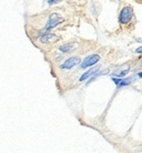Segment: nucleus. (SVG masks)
Here are the masks:
<instances>
[{
	"mask_svg": "<svg viewBox=\"0 0 142 153\" xmlns=\"http://www.w3.org/2000/svg\"><path fill=\"white\" fill-rule=\"evenodd\" d=\"M63 22V18L61 16H59L58 13H51L48 19V22L46 25V30H50V29H54L59 25V23Z\"/></svg>",
	"mask_w": 142,
	"mask_h": 153,
	"instance_id": "obj_2",
	"label": "nucleus"
},
{
	"mask_svg": "<svg viewBox=\"0 0 142 153\" xmlns=\"http://www.w3.org/2000/svg\"><path fill=\"white\" fill-rule=\"evenodd\" d=\"M133 79H123V78H112V81L114 82L117 85H118V88H121V87H124V85H128V84H130L132 82Z\"/></svg>",
	"mask_w": 142,
	"mask_h": 153,
	"instance_id": "obj_7",
	"label": "nucleus"
},
{
	"mask_svg": "<svg viewBox=\"0 0 142 153\" xmlns=\"http://www.w3.org/2000/svg\"><path fill=\"white\" fill-rule=\"evenodd\" d=\"M80 61L81 60H80V58L79 57H71V58H69V59H67V60H65V61L60 65V69H62V70L72 69V68H74L76 65H79Z\"/></svg>",
	"mask_w": 142,
	"mask_h": 153,
	"instance_id": "obj_4",
	"label": "nucleus"
},
{
	"mask_svg": "<svg viewBox=\"0 0 142 153\" xmlns=\"http://www.w3.org/2000/svg\"><path fill=\"white\" fill-rule=\"evenodd\" d=\"M128 72H129V70H124V71H121V72L117 73V76H126V74H127Z\"/></svg>",
	"mask_w": 142,
	"mask_h": 153,
	"instance_id": "obj_10",
	"label": "nucleus"
},
{
	"mask_svg": "<svg viewBox=\"0 0 142 153\" xmlns=\"http://www.w3.org/2000/svg\"><path fill=\"white\" fill-rule=\"evenodd\" d=\"M73 48H74V46H73L72 43H65V45H62L59 48V50H60V52H62V53H69L70 51L73 50Z\"/></svg>",
	"mask_w": 142,
	"mask_h": 153,
	"instance_id": "obj_8",
	"label": "nucleus"
},
{
	"mask_svg": "<svg viewBox=\"0 0 142 153\" xmlns=\"http://www.w3.org/2000/svg\"><path fill=\"white\" fill-rule=\"evenodd\" d=\"M138 76H140V78H142V72H140V73H139Z\"/></svg>",
	"mask_w": 142,
	"mask_h": 153,
	"instance_id": "obj_12",
	"label": "nucleus"
},
{
	"mask_svg": "<svg viewBox=\"0 0 142 153\" xmlns=\"http://www.w3.org/2000/svg\"><path fill=\"white\" fill-rule=\"evenodd\" d=\"M99 67H98V68H92V69H90V70H88V71H87V72H85L83 73V74H82V76H80V79H79V81H80V82H83V81H85V80H88L89 78H91V76H93V74H96L97 72H98V71H99Z\"/></svg>",
	"mask_w": 142,
	"mask_h": 153,
	"instance_id": "obj_6",
	"label": "nucleus"
},
{
	"mask_svg": "<svg viewBox=\"0 0 142 153\" xmlns=\"http://www.w3.org/2000/svg\"><path fill=\"white\" fill-rule=\"evenodd\" d=\"M133 18V9L130 6H126L123 8L119 16V21L122 25H127L131 21V19Z\"/></svg>",
	"mask_w": 142,
	"mask_h": 153,
	"instance_id": "obj_1",
	"label": "nucleus"
},
{
	"mask_svg": "<svg viewBox=\"0 0 142 153\" xmlns=\"http://www.w3.org/2000/svg\"><path fill=\"white\" fill-rule=\"evenodd\" d=\"M59 40V37L54 33H43L40 37V42L41 43H49V42H57Z\"/></svg>",
	"mask_w": 142,
	"mask_h": 153,
	"instance_id": "obj_5",
	"label": "nucleus"
},
{
	"mask_svg": "<svg viewBox=\"0 0 142 153\" xmlns=\"http://www.w3.org/2000/svg\"><path fill=\"white\" fill-rule=\"evenodd\" d=\"M99 60H100V57L98 54H91V56L87 57L85 60L82 61V63L80 65V69H87L89 67H92V65H94L96 63H98Z\"/></svg>",
	"mask_w": 142,
	"mask_h": 153,
	"instance_id": "obj_3",
	"label": "nucleus"
},
{
	"mask_svg": "<svg viewBox=\"0 0 142 153\" xmlns=\"http://www.w3.org/2000/svg\"><path fill=\"white\" fill-rule=\"evenodd\" d=\"M135 53H142V46L139 47L138 49L135 50Z\"/></svg>",
	"mask_w": 142,
	"mask_h": 153,
	"instance_id": "obj_11",
	"label": "nucleus"
},
{
	"mask_svg": "<svg viewBox=\"0 0 142 153\" xmlns=\"http://www.w3.org/2000/svg\"><path fill=\"white\" fill-rule=\"evenodd\" d=\"M59 1H61V0H48V4H49V6H52V4H58Z\"/></svg>",
	"mask_w": 142,
	"mask_h": 153,
	"instance_id": "obj_9",
	"label": "nucleus"
}]
</instances>
